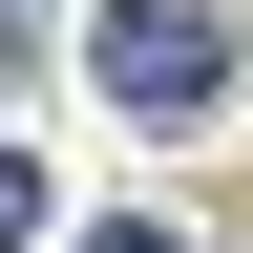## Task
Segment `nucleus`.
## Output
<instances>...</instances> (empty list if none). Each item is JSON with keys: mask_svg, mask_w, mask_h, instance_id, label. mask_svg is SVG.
Here are the masks:
<instances>
[{"mask_svg": "<svg viewBox=\"0 0 253 253\" xmlns=\"http://www.w3.org/2000/svg\"><path fill=\"white\" fill-rule=\"evenodd\" d=\"M63 253H190V232H169V211H106V232H63Z\"/></svg>", "mask_w": 253, "mask_h": 253, "instance_id": "nucleus-2", "label": "nucleus"}, {"mask_svg": "<svg viewBox=\"0 0 253 253\" xmlns=\"http://www.w3.org/2000/svg\"><path fill=\"white\" fill-rule=\"evenodd\" d=\"M21 232H42V169H21V148H0V253H21Z\"/></svg>", "mask_w": 253, "mask_h": 253, "instance_id": "nucleus-3", "label": "nucleus"}, {"mask_svg": "<svg viewBox=\"0 0 253 253\" xmlns=\"http://www.w3.org/2000/svg\"><path fill=\"white\" fill-rule=\"evenodd\" d=\"M84 63H106L126 126H211V106H232V0H106Z\"/></svg>", "mask_w": 253, "mask_h": 253, "instance_id": "nucleus-1", "label": "nucleus"}]
</instances>
